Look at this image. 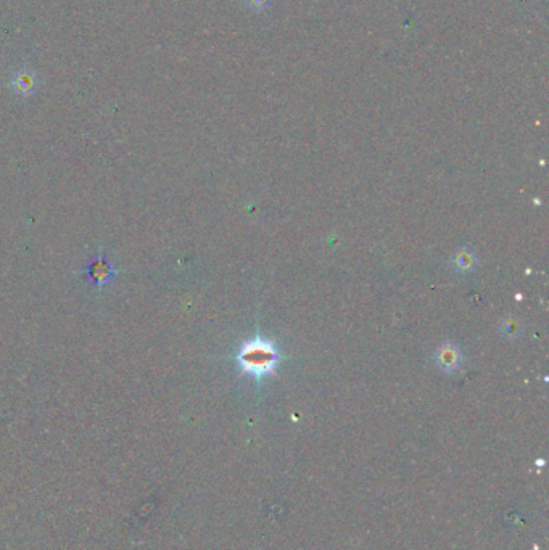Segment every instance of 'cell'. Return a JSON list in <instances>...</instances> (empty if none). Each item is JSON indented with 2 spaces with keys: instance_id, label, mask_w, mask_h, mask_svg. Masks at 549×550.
<instances>
[{
  "instance_id": "3",
  "label": "cell",
  "mask_w": 549,
  "mask_h": 550,
  "mask_svg": "<svg viewBox=\"0 0 549 550\" xmlns=\"http://www.w3.org/2000/svg\"><path fill=\"white\" fill-rule=\"evenodd\" d=\"M436 364L440 369L453 372L461 364V352L454 345H445L442 350L436 352Z\"/></svg>"
},
{
  "instance_id": "5",
  "label": "cell",
  "mask_w": 549,
  "mask_h": 550,
  "mask_svg": "<svg viewBox=\"0 0 549 550\" xmlns=\"http://www.w3.org/2000/svg\"><path fill=\"white\" fill-rule=\"evenodd\" d=\"M454 266L458 267L459 271H471L473 266H475V256L473 253L462 250L456 255V260H454Z\"/></svg>"
},
{
  "instance_id": "2",
  "label": "cell",
  "mask_w": 549,
  "mask_h": 550,
  "mask_svg": "<svg viewBox=\"0 0 549 550\" xmlns=\"http://www.w3.org/2000/svg\"><path fill=\"white\" fill-rule=\"evenodd\" d=\"M12 87L20 95H31L37 87V74L27 68L20 69V71L13 74Z\"/></svg>"
},
{
  "instance_id": "6",
  "label": "cell",
  "mask_w": 549,
  "mask_h": 550,
  "mask_svg": "<svg viewBox=\"0 0 549 550\" xmlns=\"http://www.w3.org/2000/svg\"><path fill=\"white\" fill-rule=\"evenodd\" d=\"M245 2H247V5L251 8V10L262 12V10H267L271 0H245Z\"/></svg>"
},
{
  "instance_id": "4",
  "label": "cell",
  "mask_w": 549,
  "mask_h": 550,
  "mask_svg": "<svg viewBox=\"0 0 549 550\" xmlns=\"http://www.w3.org/2000/svg\"><path fill=\"white\" fill-rule=\"evenodd\" d=\"M87 275L91 277V280L96 285H103V284H108V282L113 279L115 272L105 260L98 257V260L92 261L91 264H89Z\"/></svg>"
},
{
  "instance_id": "1",
  "label": "cell",
  "mask_w": 549,
  "mask_h": 550,
  "mask_svg": "<svg viewBox=\"0 0 549 550\" xmlns=\"http://www.w3.org/2000/svg\"><path fill=\"white\" fill-rule=\"evenodd\" d=\"M280 360L278 346L266 338L256 336L245 341L237 354V364L243 374L262 380L276 372Z\"/></svg>"
}]
</instances>
